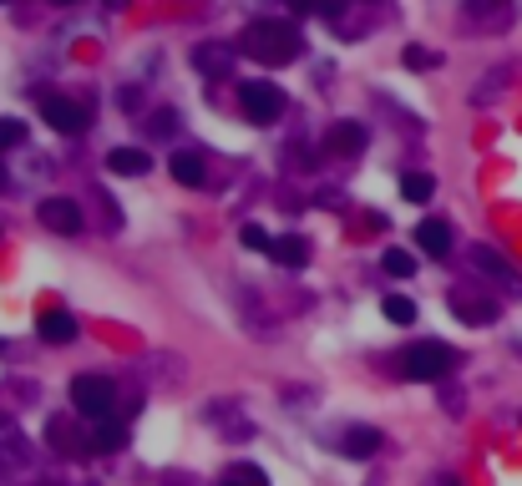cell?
Masks as SVG:
<instances>
[{
  "label": "cell",
  "instance_id": "obj_1",
  "mask_svg": "<svg viewBox=\"0 0 522 486\" xmlns=\"http://www.w3.org/2000/svg\"><path fill=\"white\" fill-rule=\"evenodd\" d=\"M239 51L254 56L259 66H289L294 56L305 51V41H300V26H294V21H254L244 31Z\"/></svg>",
  "mask_w": 522,
  "mask_h": 486
},
{
  "label": "cell",
  "instance_id": "obj_2",
  "mask_svg": "<svg viewBox=\"0 0 522 486\" xmlns=\"http://www.w3.org/2000/svg\"><path fill=\"white\" fill-rule=\"evenodd\" d=\"M452 365H457V355H452V345H441V340H421V345L401 350V360H396L401 380H421V385L441 380Z\"/></svg>",
  "mask_w": 522,
  "mask_h": 486
},
{
  "label": "cell",
  "instance_id": "obj_3",
  "mask_svg": "<svg viewBox=\"0 0 522 486\" xmlns=\"http://www.w3.org/2000/svg\"><path fill=\"white\" fill-rule=\"evenodd\" d=\"M71 405H77L82 421H112V405H117V390L107 375H77L71 380Z\"/></svg>",
  "mask_w": 522,
  "mask_h": 486
},
{
  "label": "cell",
  "instance_id": "obj_4",
  "mask_svg": "<svg viewBox=\"0 0 522 486\" xmlns=\"http://www.w3.org/2000/svg\"><path fill=\"white\" fill-rule=\"evenodd\" d=\"M239 107H244V117L249 122H279V112H284V92L274 87V81H244L239 87Z\"/></svg>",
  "mask_w": 522,
  "mask_h": 486
},
{
  "label": "cell",
  "instance_id": "obj_5",
  "mask_svg": "<svg viewBox=\"0 0 522 486\" xmlns=\"http://www.w3.org/2000/svg\"><path fill=\"white\" fill-rule=\"evenodd\" d=\"M472 264H477L487 279H497V284H502L512 299H522V269H517V264H507L497 249H487V243H477V249H472Z\"/></svg>",
  "mask_w": 522,
  "mask_h": 486
},
{
  "label": "cell",
  "instance_id": "obj_6",
  "mask_svg": "<svg viewBox=\"0 0 522 486\" xmlns=\"http://www.w3.org/2000/svg\"><path fill=\"white\" fill-rule=\"evenodd\" d=\"M41 117H46L56 132H66V137H77V132L87 127V112H82L77 102H66V97H46V102H41Z\"/></svg>",
  "mask_w": 522,
  "mask_h": 486
},
{
  "label": "cell",
  "instance_id": "obj_7",
  "mask_svg": "<svg viewBox=\"0 0 522 486\" xmlns=\"http://www.w3.org/2000/svg\"><path fill=\"white\" fill-rule=\"evenodd\" d=\"M41 223L51 233H82V208L71 203V198H46L41 203Z\"/></svg>",
  "mask_w": 522,
  "mask_h": 486
},
{
  "label": "cell",
  "instance_id": "obj_8",
  "mask_svg": "<svg viewBox=\"0 0 522 486\" xmlns=\"http://www.w3.org/2000/svg\"><path fill=\"white\" fill-rule=\"evenodd\" d=\"M36 335H41L46 345H71V340H77V319H71L66 309H46V314L36 319Z\"/></svg>",
  "mask_w": 522,
  "mask_h": 486
},
{
  "label": "cell",
  "instance_id": "obj_9",
  "mask_svg": "<svg viewBox=\"0 0 522 486\" xmlns=\"http://www.w3.org/2000/svg\"><path fill=\"white\" fill-rule=\"evenodd\" d=\"M416 243H421L426 259H446V254H452V228H446L441 218H426V223L416 228Z\"/></svg>",
  "mask_w": 522,
  "mask_h": 486
},
{
  "label": "cell",
  "instance_id": "obj_10",
  "mask_svg": "<svg viewBox=\"0 0 522 486\" xmlns=\"http://www.w3.org/2000/svg\"><path fill=\"white\" fill-rule=\"evenodd\" d=\"M452 314L467 319V324H497V299H482V294H452Z\"/></svg>",
  "mask_w": 522,
  "mask_h": 486
},
{
  "label": "cell",
  "instance_id": "obj_11",
  "mask_svg": "<svg viewBox=\"0 0 522 486\" xmlns=\"http://www.w3.org/2000/svg\"><path fill=\"white\" fill-rule=\"evenodd\" d=\"M107 168H112L117 178H142L147 168H153V157H147L142 147H112V152H107Z\"/></svg>",
  "mask_w": 522,
  "mask_h": 486
},
{
  "label": "cell",
  "instance_id": "obj_12",
  "mask_svg": "<svg viewBox=\"0 0 522 486\" xmlns=\"http://www.w3.org/2000/svg\"><path fill=\"white\" fill-rule=\"evenodd\" d=\"M269 259H274V264H284V269H300V264H310V243H305L300 233H284V238H274Z\"/></svg>",
  "mask_w": 522,
  "mask_h": 486
},
{
  "label": "cell",
  "instance_id": "obj_13",
  "mask_svg": "<svg viewBox=\"0 0 522 486\" xmlns=\"http://www.w3.org/2000/svg\"><path fill=\"white\" fill-rule=\"evenodd\" d=\"M376 451H381V431H370V426H355V431H345V456L365 461V456H376Z\"/></svg>",
  "mask_w": 522,
  "mask_h": 486
},
{
  "label": "cell",
  "instance_id": "obj_14",
  "mask_svg": "<svg viewBox=\"0 0 522 486\" xmlns=\"http://www.w3.org/2000/svg\"><path fill=\"white\" fill-rule=\"evenodd\" d=\"M173 178L183 183V188H203V162H198V152H173Z\"/></svg>",
  "mask_w": 522,
  "mask_h": 486
},
{
  "label": "cell",
  "instance_id": "obj_15",
  "mask_svg": "<svg viewBox=\"0 0 522 486\" xmlns=\"http://www.w3.org/2000/svg\"><path fill=\"white\" fill-rule=\"evenodd\" d=\"M365 147V127L360 122H335L330 127V152H360Z\"/></svg>",
  "mask_w": 522,
  "mask_h": 486
},
{
  "label": "cell",
  "instance_id": "obj_16",
  "mask_svg": "<svg viewBox=\"0 0 522 486\" xmlns=\"http://www.w3.org/2000/svg\"><path fill=\"white\" fill-rule=\"evenodd\" d=\"M431 193H436V178H431V173H406V178H401V198H406V203H426Z\"/></svg>",
  "mask_w": 522,
  "mask_h": 486
},
{
  "label": "cell",
  "instance_id": "obj_17",
  "mask_svg": "<svg viewBox=\"0 0 522 486\" xmlns=\"http://www.w3.org/2000/svg\"><path fill=\"white\" fill-rule=\"evenodd\" d=\"M117 446H122V426H117V421H97V426H92V451L107 456V451H117Z\"/></svg>",
  "mask_w": 522,
  "mask_h": 486
},
{
  "label": "cell",
  "instance_id": "obj_18",
  "mask_svg": "<svg viewBox=\"0 0 522 486\" xmlns=\"http://www.w3.org/2000/svg\"><path fill=\"white\" fill-rule=\"evenodd\" d=\"M239 243H244V249H249V254H269V249H274V238H269V233H264L259 223H244V233H239Z\"/></svg>",
  "mask_w": 522,
  "mask_h": 486
},
{
  "label": "cell",
  "instance_id": "obj_19",
  "mask_svg": "<svg viewBox=\"0 0 522 486\" xmlns=\"http://www.w3.org/2000/svg\"><path fill=\"white\" fill-rule=\"evenodd\" d=\"M381 264H386V274H396V279H411V274H416V259H411L406 249H386Z\"/></svg>",
  "mask_w": 522,
  "mask_h": 486
},
{
  "label": "cell",
  "instance_id": "obj_20",
  "mask_svg": "<svg viewBox=\"0 0 522 486\" xmlns=\"http://www.w3.org/2000/svg\"><path fill=\"white\" fill-rule=\"evenodd\" d=\"M381 309H386V319H391V324H411V319H416V304H411L406 294H391Z\"/></svg>",
  "mask_w": 522,
  "mask_h": 486
},
{
  "label": "cell",
  "instance_id": "obj_21",
  "mask_svg": "<svg viewBox=\"0 0 522 486\" xmlns=\"http://www.w3.org/2000/svg\"><path fill=\"white\" fill-rule=\"evenodd\" d=\"M21 142H26V122L0 117V152H11V147H21Z\"/></svg>",
  "mask_w": 522,
  "mask_h": 486
},
{
  "label": "cell",
  "instance_id": "obj_22",
  "mask_svg": "<svg viewBox=\"0 0 522 486\" xmlns=\"http://www.w3.org/2000/svg\"><path fill=\"white\" fill-rule=\"evenodd\" d=\"M218 486H269V476H264V471H254V466H234V471L223 476Z\"/></svg>",
  "mask_w": 522,
  "mask_h": 486
},
{
  "label": "cell",
  "instance_id": "obj_23",
  "mask_svg": "<svg viewBox=\"0 0 522 486\" xmlns=\"http://www.w3.org/2000/svg\"><path fill=\"white\" fill-rule=\"evenodd\" d=\"M294 6H300V11H315V16H340L350 0H294Z\"/></svg>",
  "mask_w": 522,
  "mask_h": 486
},
{
  "label": "cell",
  "instance_id": "obj_24",
  "mask_svg": "<svg viewBox=\"0 0 522 486\" xmlns=\"http://www.w3.org/2000/svg\"><path fill=\"white\" fill-rule=\"evenodd\" d=\"M401 61H406L411 71H426V66H436V51H421V46H406V51H401Z\"/></svg>",
  "mask_w": 522,
  "mask_h": 486
},
{
  "label": "cell",
  "instance_id": "obj_25",
  "mask_svg": "<svg viewBox=\"0 0 522 486\" xmlns=\"http://www.w3.org/2000/svg\"><path fill=\"white\" fill-rule=\"evenodd\" d=\"M198 66H203V71H208V66L223 71V66H229V51H198Z\"/></svg>",
  "mask_w": 522,
  "mask_h": 486
},
{
  "label": "cell",
  "instance_id": "obj_26",
  "mask_svg": "<svg viewBox=\"0 0 522 486\" xmlns=\"http://www.w3.org/2000/svg\"><path fill=\"white\" fill-rule=\"evenodd\" d=\"M472 16H502V0H467Z\"/></svg>",
  "mask_w": 522,
  "mask_h": 486
},
{
  "label": "cell",
  "instance_id": "obj_27",
  "mask_svg": "<svg viewBox=\"0 0 522 486\" xmlns=\"http://www.w3.org/2000/svg\"><path fill=\"white\" fill-rule=\"evenodd\" d=\"M431 486H462V481H457V476H436Z\"/></svg>",
  "mask_w": 522,
  "mask_h": 486
},
{
  "label": "cell",
  "instance_id": "obj_28",
  "mask_svg": "<svg viewBox=\"0 0 522 486\" xmlns=\"http://www.w3.org/2000/svg\"><path fill=\"white\" fill-rule=\"evenodd\" d=\"M56 6H71V0H56Z\"/></svg>",
  "mask_w": 522,
  "mask_h": 486
},
{
  "label": "cell",
  "instance_id": "obj_29",
  "mask_svg": "<svg viewBox=\"0 0 522 486\" xmlns=\"http://www.w3.org/2000/svg\"><path fill=\"white\" fill-rule=\"evenodd\" d=\"M112 6H117V0H112Z\"/></svg>",
  "mask_w": 522,
  "mask_h": 486
}]
</instances>
